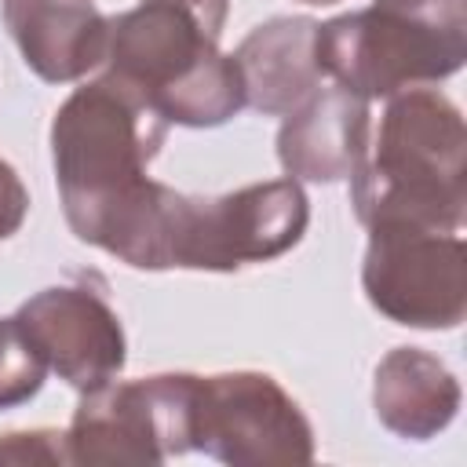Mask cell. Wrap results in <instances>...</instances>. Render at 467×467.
I'll return each instance as SVG.
<instances>
[{"label": "cell", "instance_id": "obj_5", "mask_svg": "<svg viewBox=\"0 0 467 467\" xmlns=\"http://www.w3.org/2000/svg\"><path fill=\"white\" fill-rule=\"evenodd\" d=\"M314 55L361 99L438 84L467 62V0H372L317 26Z\"/></svg>", "mask_w": 467, "mask_h": 467}, {"label": "cell", "instance_id": "obj_17", "mask_svg": "<svg viewBox=\"0 0 467 467\" xmlns=\"http://www.w3.org/2000/svg\"><path fill=\"white\" fill-rule=\"evenodd\" d=\"M168 4H175V7L190 11V15L201 22V29H204V33H212V36L219 40L223 22H226V11H230V0H168Z\"/></svg>", "mask_w": 467, "mask_h": 467}, {"label": "cell", "instance_id": "obj_4", "mask_svg": "<svg viewBox=\"0 0 467 467\" xmlns=\"http://www.w3.org/2000/svg\"><path fill=\"white\" fill-rule=\"evenodd\" d=\"M102 62L109 77L146 99L168 124L219 128L244 106L234 55H223L215 36L168 0H142L109 18Z\"/></svg>", "mask_w": 467, "mask_h": 467}, {"label": "cell", "instance_id": "obj_2", "mask_svg": "<svg viewBox=\"0 0 467 467\" xmlns=\"http://www.w3.org/2000/svg\"><path fill=\"white\" fill-rule=\"evenodd\" d=\"M310 201L296 179L252 182L219 197L179 193L153 179L109 255L135 270H237L296 248Z\"/></svg>", "mask_w": 467, "mask_h": 467}, {"label": "cell", "instance_id": "obj_13", "mask_svg": "<svg viewBox=\"0 0 467 467\" xmlns=\"http://www.w3.org/2000/svg\"><path fill=\"white\" fill-rule=\"evenodd\" d=\"M460 398L452 368L420 347H394L372 376L376 420L405 441L438 438L456 420Z\"/></svg>", "mask_w": 467, "mask_h": 467}, {"label": "cell", "instance_id": "obj_18", "mask_svg": "<svg viewBox=\"0 0 467 467\" xmlns=\"http://www.w3.org/2000/svg\"><path fill=\"white\" fill-rule=\"evenodd\" d=\"M299 4H314V7H325V4H339V0H299Z\"/></svg>", "mask_w": 467, "mask_h": 467}, {"label": "cell", "instance_id": "obj_10", "mask_svg": "<svg viewBox=\"0 0 467 467\" xmlns=\"http://www.w3.org/2000/svg\"><path fill=\"white\" fill-rule=\"evenodd\" d=\"M368 157V99L347 88H317L277 131V161L288 179L339 182Z\"/></svg>", "mask_w": 467, "mask_h": 467}, {"label": "cell", "instance_id": "obj_15", "mask_svg": "<svg viewBox=\"0 0 467 467\" xmlns=\"http://www.w3.org/2000/svg\"><path fill=\"white\" fill-rule=\"evenodd\" d=\"M0 463H66L58 431H18L0 438Z\"/></svg>", "mask_w": 467, "mask_h": 467}, {"label": "cell", "instance_id": "obj_11", "mask_svg": "<svg viewBox=\"0 0 467 467\" xmlns=\"http://www.w3.org/2000/svg\"><path fill=\"white\" fill-rule=\"evenodd\" d=\"M4 26L47 84L80 80L106 58L109 18L95 0H4Z\"/></svg>", "mask_w": 467, "mask_h": 467}, {"label": "cell", "instance_id": "obj_6", "mask_svg": "<svg viewBox=\"0 0 467 467\" xmlns=\"http://www.w3.org/2000/svg\"><path fill=\"white\" fill-rule=\"evenodd\" d=\"M190 445L234 467L310 463L314 427L274 376L241 368L193 376Z\"/></svg>", "mask_w": 467, "mask_h": 467}, {"label": "cell", "instance_id": "obj_7", "mask_svg": "<svg viewBox=\"0 0 467 467\" xmlns=\"http://www.w3.org/2000/svg\"><path fill=\"white\" fill-rule=\"evenodd\" d=\"M193 372L102 383L80 394L62 434L66 463H164L190 452Z\"/></svg>", "mask_w": 467, "mask_h": 467}, {"label": "cell", "instance_id": "obj_14", "mask_svg": "<svg viewBox=\"0 0 467 467\" xmlns=\"http://www.w3.org/2000/svg\"><path fill=\"white\" fill-rule=\"evenodd\" d=\"M44 376H47V361L33 347L18 317L15 314L0 317V409H15L36 398Z\"/></svg>", "mask_w": 467, "mask_h": 467}, {"label": "cell", "instance_id": "obj_8", "mask_svg": "<svg viewBox=\"0 0 467 467\" xmlns=\"http://www.w3.org/2000/svg\"><path fill=\"white\" fill-rule=\"evenodd\" d=\"M368 303L405 328H456L467 314V248L456 230L412 223L368 226L361 263Z\"/></svg>", "mask_w": 467, "mask_h": 467}, {"label": "cell", "instance_id": "obj_16", "mask_svg": "<svg viewBox=\"0 0 467 467\" xmlns=\"http://www.w3.org/2000/svg\"><path fill=\"white\" fill-rule=\"evenodd\" d=\"M26 212H29V193L18 171L0 157V241L18 234V226L26 223Z\"/></svg>", "mask_w": 467, "mask_h": 467}, {"label": "cell", "instance_id": "obj_9", "mask_svg": "<svg viewBox=\"0 0 467 467\" xmlns=\"http://www.w3.org/2000/svg\"><path fill=\"white\" fill-rule=\"evenodd\" d=\"M18 325L69 387L95 390L120 376L128 339L109 299L91 285H51L15 310Z\"/></svg>", "mask_w": 467, "mask_h": 467}, {"label": "cell", "instance_id": "obj_12", "mask_svg": "<svg viewBox=\"0 0 467 467\" xmlns=\"http://www.w3.org/2000/svg\"><path fill=\"white\" fill-rule=\"evenodd\" d=\"M317 22L303 15H281L255 26L234 51L241 69L244 102L266 117L292 113L321 88V66L314 55Z\"/></svg>", "mask_w": 467, "mask_h": 467}, {"label": "cell", "instance_id": "obj_3", "mask_svg": "<svg viewBox=\"0 0 467 467\" xmlns=\"http://www.w3.org/2000/svg\"><path fill=\"white\" fill-rule=\"evenodd\" d=\"M350 204L361 226L460 230L467 208V131L449 95L438 88L390 95L372 157L350 175Z\"/></svg>", "mask_w": 467, "mask_h": 467}, {"label": "cell", "instance_id": "obj_1", "mask_svg": "<svg viewBox=\"0 0 467 467\" xmlns=\"http://www.w3.org/2000/svg\"><path fill=\"white\" fill-rule=\"evenodd\" d=\"M168 120L128 84L102 73L77 88L51 120V161L62 212L77 241L113 248L131 212L150 193V161L161 153Z\"/></svg>", "mask_w": 467, "mask_h": 467}]
</instances>
